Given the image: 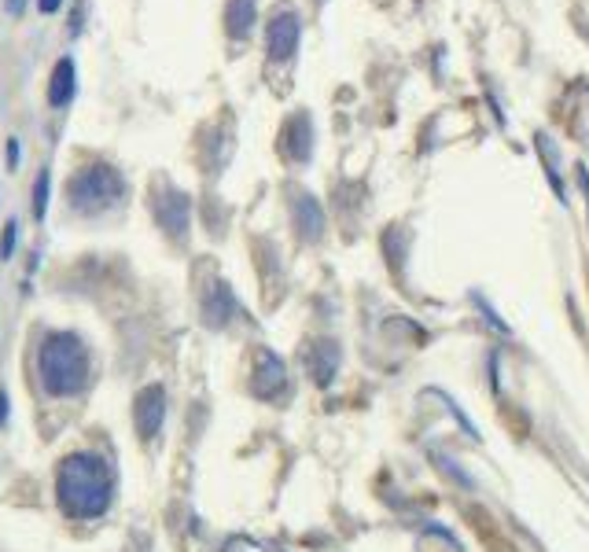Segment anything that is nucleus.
I'll list each match as a JSON object with an SVG mask.
<instances>
[{"label":"nucleus","instance_id":"f257e3e1","mask_svg":"<svg viewBox=\"0 0 589 552\" xmlns=\"http://www.w3.org/2000/svg\"><path fill=\"white\" fill-rule=\"evenodd\" d=\"M56 490H60V501L66 512H74V516H96V512H103V505H108L111 482H108V471L96 461L71 457L60 468Z\"/></svg>","mask_w":589,"mask_h":552},{"label":"nucleus","instance_id":"f03ea898","mask_svg":"<svg viewBox=\"0 0 589 552\" xmlns=\"http://www.w3.org/2000/svg\"><path fill=\"white\" fill-rule=\"evenodd\" d=\"M41 380L48 394H71L85 383V354L74 335H48L41 346Z\"/></svg>","mask_w":589,"mask_h":552},{"label":"nucleus","instance_id":"7ed1b4c3","mask_svg":"<svg viewBox=\"0 0 589 552\" xmlns=\"http://www.w3.org/2000/svg\"><path fill=\"white\" fill-rule=\"evenodd\" d=\"M66 196H71L74 210H100L122 196V177L111 167H89L71 181Z\"/></svg>","mask_w":589,"mask_h":552},{"label":"nucleus","instance_id":"20e7f679","mask_svg":"<svg viewBox=\"0 0 589 552\" xmlns=\"http://www.w3.org/2000/svg\"><path fill=\"white\" fill-rule=\"evenodd\" d=\"M298 34H303V23H298L295 12H280L269 23V56L273 60H292L298 48Z\"/></svg>","mask_w":589,"mask_h":552},{"label":"nucleus","instance_id":"39448f33","mask_svg":"<svg viewBox=\"0 0 589 552\" xmlns=\"http://www.w3.org/2000/svg\"><path fill=\"white\" fill-rule=\"evenodd\" d=\"M74 82H78V77H74V60H63L56 63V71H52V85H48V103H52V108H66V103L74 100Z\"/></svg>","mask_w":589,"mask_h":552},{"label":"nucleus","instance_id":"423d86ee","mask_svg":"<svg viewBox=\"0 0 589 552\" xmlns=\"http://www.w3.org/2000/svg\"><path fill=\"white\" fill-rule=\"evenodd\" d=\"M255 23V0H233L229 4V34L233 37H244Z\"/></svg>","mask_w":589,"mask_h":552},{"label":"nucleus","instance_id":"0eeeda50","mask_svg":"<svg viewBox=\"0 0 589 552\" xmlns=\"http://www.w3.org/2000/svg\"><path fill=\"white\" fill-rule=\"evenodd\" d=\"M48 184H52V173L41 170L37 173V184H34V210H37V218L48 210Z\"/></svg>","mask_w":589,"mask_h":552},{"label":"nucleus","instance_id":"6e6552de","mask_svg":"<svg viewBox=\"0 0 589 552\" xmlns=\"http://www.w3.org/2000/svg\"><path fill=\"white\" fill-rule=\"evenodd\" d=\"M12 244H15V221H8V232H4V255H12Z\"/></svg>","mask_w":589,"mask_h":552},{"label":"nucleus","instance_id":"1a4fd4ad","mask_svg":"<svg viewBox=\"0 0 589 552\" xmlns=\"http://www.w3.org/2000/svg\"><path fill=\"white\" fill-rule=\"evenodd\" d=\"M37 8H41L45 15H52V12H60V0H37Z\"/></svg>","mask_w":589,"mask_h":552},{"label":"nucleus","instance_id":"9d476101","mask_svg":"<svg viewBox=\"0 0 589 552\" xmlns=\"http://www.w3.org/2000/svg\"><path fill=\"white\" fill-rule=\"evenodd\" d=\"M23 8H26V0H8V12H12V15H19Z\"/></svg>","mask_w":589,"mask_h":552},{"label":"nucleus","instance_id":"9b49d317","mask_svg":"<svg viewBox=\"0 0 589 552\" xmlns=\"http://www.w3.org/2000/svg\"><path fill=\"white\" fill-rule=\"evenodd\" d=\"M8 162H12V167H15V162H19V144H15V140L8 144Z\"/></svg>","mask_w":589,"mask_h":552}]
</instances>
